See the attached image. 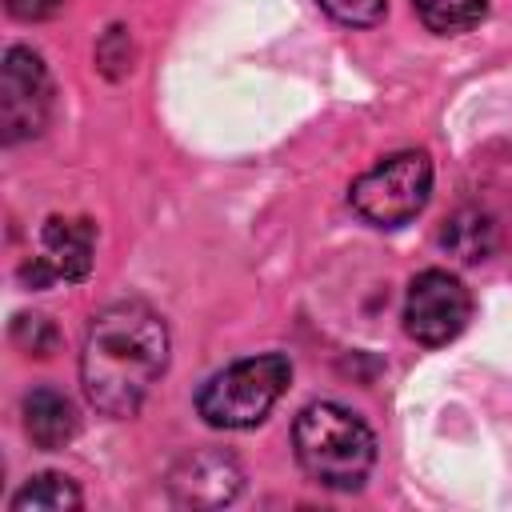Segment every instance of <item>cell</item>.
<instances>
[{
  "label": "cell",
  "instance_id": "cell-9",
  "mask_svg": "<svg viewBox=\"0 0 512 512\" xmlns=\"http://www.w3.org/2000/svg\"><path fill=\"white\" fill-rule=\"evenodd\" d=\"M24 432L36 448L56 452L64 444H72V436L80 432V416L72 408V400L56 388H32L24 396Z\"/></svg>",
  "mask_w": 512,
  "mask_h": 512
},
{
  "label": "cell",
  "instance_id": "cell-2",
  "mask_svg": "<svg viewBox=\"0 0 512 512\" xmlns=\"http://www.w3.org/2000/svg\"><path fill=\"white\" fill-rule=\"evenodd\" d=\"M292 448H296V460L300 468L324 484V488H336V492H352L364 484V476L372 472L376 464V436L372 428L340 408V404H308L296 424H292Z\"/></svg>",
  "mask_w": 512,
  "mask_h": 512
},
{
  "label": "cell",
  "instance_id": "cell-6",
  "mask_svg": "<svg viewBox=\"0 0 512 512\" xmlns=\"http://www.w3.org/2000/svg\"><path fill=\"white\" fill-rule=\"evenodd\" d=\"M472 316V296L468 288L452 276V272H440V268H428L420 272L412 284H408V300H404V328L416 344H448L464 332Z\"/></svg>",
  "mask_w": 512,
  "mask_h": 512
},
{
  "label": "cell",
  "instance_id": "cell-11",
  "mask_svg": "<svg viewBox=\"0 0 512 512\" xmlns=\"http://www.w3.org/2000/svg\"><path fill=\"white\" fill-rule=\"evenodd\" d=\"M72 508H80V488L60 472L32 476L12 496V512H72Z\"/></svg>",
  "mask_w": 512,
  "mask_h": 512
},
{
  "label": "cell",
  "instance_id": "cell-7",
  "mask_svg": "<svg viewBox=\"0 0 512 512\" xmlns=\"http://www.w3.org/2000/svg\"><path fill=\"white\" fill-rule=\"evenodd\" d=\"M96 224L84 216H48L40 228V256H32L20 276L32 288H48L52 280H84L92 268Z\"/></svg>",
  "mask_w": 512,
  "mask_h": 512
},
{
  "label": "cell",
  "instance_id": "cell-1",
  "mask_svg": "<svg viewBox=\"0 0 512 512\" xmlns=\"http://www.w3.org/2000/svg\"><path fill=\"white\" fill-rule=\"evenodd\" d=\"M168 368V328L144 300H116L92 316L80 384L104 416H132Z\"/></svg>",
  "mask_w": 512,
  "mask_h": 512
},
{
  "label": "cell",
  "instance_id": "cell-12",
  "mask_svg": "<svg viewBox=\"0 0 512 512\" xmlns=\"http://www.w3.org/2000/svg\"><path fill=\"white\" fill-rule=\"evenodd\" d=\"M412 8L424 20V28L440 36H460L484 20L488 0H412Z\"/></svg>",
  "mask_w": 512,
  "mask_h": 512
},
{
  "label": "cell",
  "instance_id": "cell-13",
  "mask_svg": "<svg viewBox=\"0 0 512 512\" xmlns=\"http://www.w3.org/2000/svg\"><path fill=\"white\" fill-rule=\"evenodd\" d=\"M332 20L352 24V28H368L384 16V0H316Z\"/></svg>",
  "mask_w": 512,
  "mask_h": 512
},
{
  "label": "cell",
  "instance_id": "cell-3",
  "mask_svg": "<svg viewBox=\"0 0 512 512\" xmlns=\"http://www.w3.org/2000/svg\"><path fill=\"white\" fill-rule=\"evenodd\" d=\"M292 380V364L280 352H264V356H248L228 364L224 372H216L200 396H196V412L212 424V428H252L260 424L272 404L284 396Z\"/></svg>",
  "mask_w": 512,
  "mask_h": 512
},
{
  "label": "cell",
  "instance_id": "cell-8",
  "mask_svg": "<svg viewBox=\"0 0 512 512\" xmlns=\"http://www.w3.org/2000/svg\"><path fill=\"white\" fill-rule=\"evenodd\" d=\"M240 492V468L224 452H192L172 472V496L180 504H228Z\"/></svg>",
  "mask_w": 512,
  "mask_h": 512
},
{
  "label": "cell",
  "instance_id": "cell-15",
  "mask_svg": "<svg viewBox=\"0 0 512 512\" xmlns=\"http://www.w3.org/2000/svg\"><path fill=\"white\" fill-rule=\"evenodd\" d=\"M60 8V0H8V12L16 20H44Z\"/></svg>",
  "mask_w": 512,
  "mask_h": 512
},
{
  "label": "cell",
  "instance_id": "cell-5",
  "mask_svg": "<svg viewBox=\"0 0 512 512\" xmlns=\"http://www.w3.org/2000/svg\"><path fill=\"white\" fill-rule=\"evenodd\" d=\"M52 112V80L44 60L32 48H8L0 68V128L4 144L28 140L48 124Z\"/></svg>",
  "mask_w": 512,
  "mask_h": 512
},
{
  "label": "cell",
  "instance_id": "cell-10",
  "mask_svg": "<svg viewBox=\"0 0 512 512\" xmlns=\"http://www.w3.org/2000/svg\"><path fill=\"white\" fill-rule=\"evenodd\" d=\"M440 244L460 256L464 264H480L488 252H492V220L480 212V208H460L444 232H440Z\"/></svg>",
  "mask_w": 512,
  "mask_h": 512
},
{
  "label": "cell",
  "instance_id": "cell-4",
  "mask_svg": "<svg viewBox=\"0 0 512 512\" xmlns=\"http://www.w3.org/2000/svg\"><path fill=\"white\" fill-rule=\"evenodd\" d=\"M428 192H432V160L408 148V152L384 156L364 176H356L348 200L368 224L400 228L428 204Z\"/></svg>",
  "mask_w": 512,
  "mask_h": 512
},
{
  "label": "cell",
  "instance_id": "cell-14",
  "mask_svg": "<svg viewBox=\"0 0 512 512\" xmlns=\"http://www.w3.org/2000/svg\"><path fill=\"white\" fill-rule=\"evenodd\" d=\"M12 336H16L24 348H32L36 356H48V352L56 348V332H52V324H48L44 316H16Z\"/></svg>",
  "mask_w": 512,
  "mask_h": 512
}]
</instances>
